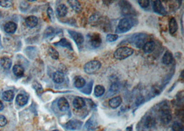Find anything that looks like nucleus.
Segmentation results:
<instances>
[{"label": "nucleus", "mask_w": 184, "mask_h": 131, "mask_svg": "<svg viewBox=\"0 0 184 131\" xmlns=\"http://www.w3.org/2000/svg\"><path fill=\"white\" fill-rule=\"evenodd\" d=\"M88 38L91 46L94 47V48H98V47L101 46L102 39L101 38L100 35L98 34V33H89L88 35Z\"/></svg>", "instance_id": "nucleus-6"}, {"label": "nucleus", "mask_w": 184, "mask_h": 131, "mask_svg": "<svg viewBox=\"0 0 184 131\" xmlns=\"http://www.w3.org/2000/svg\"><path fill=\"white\" fill-rule=\"evenodd\" d=\"M0 63H1V66L3 68L8 70L11 67L12 61L8 57H4V58H2L1 60H0Z\"/></svg>", "instance_id": "nucleus-22"}, {"label": "nucleus", "mask_w": 184, "mask_h": 131, "mask_svg": "<svg viewBox=\"0 0 184 131\" xmlns=\"http://www.w3.org/2000/svg\"><path fill=\"white\" fill-rule=\"evenodd\" d=\"M58 108L62 112H65L66 110H69V103L65 97H61V98L58 100Z\"/></svg>", "instance_id": "nucleus-11"}, {"label": "nucleus", "mask_w": 184, "mask_h": 131, "mask_svg": "<svg viewBox=\"0 0 184 131\" xmlns=\"http://www.w3.org/2000/svg\"><path fill=\"white\" fill-rule=\"evenodd\" d=\"M0 6L4 8H9L13 6V2L9 0H0Z\"/></svg>", "instance_id": "nucleus-35"}, {"label": "nucleus", "mask_w": 184, "mask_h": 131, "mask_svg": "<svg viewBox=\"0 0 184 131\" xmlns=\"http://www.w3.org/2000/svg\"><path fill=\"white\" fill-rule=\"evenodd\" d=\"M73 104V106L74 107V108L79 110L84 108L85 105H86V102H85V100L82 98V97H77L74 99Z\"/></svg>", "instance_id": "nucleus-17"}, {"label": "nucleus", "mask_w": 184, "mask_h": 131, "mask_svg": "<svg viewBox=\"0 0 184 131\" xmlns=\"http://www.w3.org/2000/svg\"><path fill=\"white\" fill-rule=\"evenodd\" d=\"M54 33V29L52 27H49L46 29L45 32H44V36L46 38H49V37L53 35Z\"/></svg>", "instance_id": "nucleus-37"}, {"label": "nucleus", "mask_w": 184, "mask_h": 131, "mask_svg": "<svg viewBox=\"0 0 184 131\" xmlns=\"http://www.w3.org/2000/svg\"><path fill=\"white\" fill-rule=\"evenodd\" d=\"M97 122L95 120L93 117H91L88 120V122L86 123V128L88 130H94L97 127Z\"/></svg>", "instance_id": "nucleus-31"}, {"label": "nucleus", "mask_w": 184, "mask_h": 131, "mask_svg": "<svg viewBox=\"0 0 184 131\" xmlns=\"http://www.w3.org/2000/svg\"><path fill=\"white\" fill-rule=\"evenodd\" d=\"M64 79H65V77H64V75L62 73L57 71L53 73V80L54 83L60 84V83H62L64 82Z\"/></svg>", "instance_id": "nucleus-18"}, {"label": "nucleus", "mask_w": 184, "mask_h": 131, "mask_svg": "<svg viewBox=\"0 0 184 131\" xmlns=\"http://www.w3.org/2000/svg\"><path fill=\"white\" fill-rule=\"evenodd\" d=\"M156 48V43L154 41H148L146 42L144 46H143L142 48L144 50V51L146 53H151L154 51Z\"/></svg>", "instance_id": "nucleus-12"}, {"label": "nucleus", "mask_w": 184, "mask_h": 131, "mask_svg": "<svg viewBox=\"0 0 184 131\" xmlns=\"http://www.w3.org/2000/svg\"><path fill=\"white\" fill-rule=\"evenodd\" d=\"M101 67V63L98 60H92L87 62L84 66L85 73L87 74H93L98 71Z\"/></svg>", "instance_id": "nucleus-3"}, {"label": "nucleus", "mask_w": 184, "mask_h": 131, "mask_svg": "<svg viewBox=\"0 0 184 131\" xmlns=\"http://www.w3.org/2000/svg\"><path fill=\"white\" fill-rule=\"evenodd\" d=\"M68 3H69V4L72 7V8L77 13H79L81 11V9H82L80 3L78 1H76V0H74V1H70V0H69V1H68Z\"/></svg>", "instance_id": "nucleus-28"}, {"label": "nucleus", "mask_w": 184, "mask_h": 131, "mask_svg": "<svg viewBox=\"0 0 184 131\" xmlns=\"http://www.w3.org/2000/svg\"><path fill=\"white\" fill-rule=\"evenodd\" d=\"M53 131H59L58 130H53Z\"/></svg>", "instance_id": "nucleus-44"}, {"label": "nucleus", "mask_w": 184, "mask_h": 131, "mask_svg": "<svg viewBox=\"0 0 184 131\" xmlns=\"http://www.w3.org/2000/svg\"><path fill=\"white\" fill-rule=\"evenodd\" d=\"M57 13L59 17H64L66 16L68 13V8L64 4H60L57 8Z\"/></svg>", "instance_id": "nucleus-26"}, {"label": "nucleus", "mask_w": 184, "mask_h": 131, "mask_svg": "<svg viewBox=\"0 0 184 131\" xmlns=\"http://www.w3.org/2000/svg\"><path fill=\"white\" fill-rule=\"evenodd\" d=\"M7 123V119L4 115H0V126H4Z\"/></svg>", "instance_id": "nucleus-40"}, {"label": "nucleus", "mask_w": 184, "mask_h": 131, "mask_svg": "<svg viewBox=\"0 0 184 131\" xmlns=\"http://www.w3.org/2000/svg\"><path fill=\"white\" fill-rule=\"evenodd\" d=\"M161 110L159 112V117L161 119V122L164 124H168L170 122L172 119L171 112L169 109V107L166 106H161Z\"/></svg>", "instance_id": "nucleus-4"}, {"label": "nucleus", "mask_w": 184, "mask_h": 131, "mask_svg": "<svg viewBox=\"0 0 184 131\" xmlns=\"http://www.w3.org/2000/svg\"><path fill=\"white\" fill-rule=\"evenodd\" d=\"M2 18V12L0 11V18Z\"/></svg>", "instance_id": "nucleus-43"}, {"label": "nucleus", "mask_w": 184, "mask_h": 131, "mask_svg": "<svg viewBox=\"0 0 184 131\" xmlns=\"http://www.w3.org/2000/svg\"><path fill=\"white\" fill-rule=\"evenodd\" d=\"M156 124V120L151 115H148L146 117V119L144 122V126L147 129L152 128L155 127Z\"/></svg>", "instance_id": "nucleus-15"}, {"label": "nucleus", "mask_w": 184, "mask_h": 131, "mask_svg": "<svg viewBox=\"0 0 184 131\" xmlns=\"http://www.w3.org/2000/svg\"><path fill=\"white\" fill-rule=\"evenodd\" d=\"M135 50L133 48L128 46H122L118 48L114 53V58L119 60L125 59L133 54Z\"/></svg>", "instance_id": "nucleus-1"}, {"label": "nucleus", "mask_w": 184, "mask_h": 131, "mask_svg": "<svg viewBox=\"0 0 184 131\" xmlns=\"http://www.w3.org/2000/svg\"><path fill=\"white\" fill-rule=\"evenodd\" d=\"M28 97L26 96L25 95H23V94H19L16 97V102L19 106H25L28 103Z\"/></svg>", "instance_id": "nucleus-21"}, {"label": "nucleus", "mask_w": 184, "mask_h": 131, "mask_svg": "<svg viewBox=\"0 0 184 131\" xmlns=\"http://www.w3.org/2000/svg\"><path fill=\"white\" fill-rule=\"evenodd\" d=\"M146 39V35L144 33H137V34L134 35V37H132V42H134V44L138 48H142L145 42V40Z\"/></svg>", "instance_id": "nucleus-7"}, {"label": "nucleus", "mask_w": 184, "mask_h": 131, "mask_svg": "<svg viewBox=\"0 0 184 131\" xmlns=\"http://www.w3.org/2000/svg\"><path fill=\"white\" fill-rule=\"evenodd\" d=\"M93 82H90L86 85H85L84 88L81 89V92H82L84 94H86V95H90L92 91V88H93Z\"/></svg>", "instance_id": "nucleus-32"}, {"label": "nucleus", "mask_w": 184, "mask_h": 131, "mask_svg": "<svg viewBox=\"0 0 184 131\" xmlns=\"http://www.w3.org/2000/svg\"><path fill=\"white\" fill-rule=\"evenodd\" d=\"M120 6L122 10V12L125 15H129V14H132L134 13L133 8L132 7L130 3L126 1H121L120 2Z\"/></svg>", "instance_id": "nucleus-9"}, {"label": "nucleus", "mask_w": 184, "mask_h": 131, "mask_svg": "<svg viewBox=\"0 0 184 131\" xmlns=\"http://www.w3.org/2000/svg\"><path fill=\"white\" fill-rule=\"evenodd\" d=\"M119 90V85L117 83H113L110 86V88L109 90V94L108 96H112L117 93Z\"/></svg>", "instance_id": "nucleus-33"}, {"label": "nucleus", "mask_w": 184, "mask_h": 131, "mask_svg": "<svg viewBox=\"0 0 184 131\" xmlns=\"http://www.w3.org/2000/svg\"><path fill=\"white\" fill-rule=\"evenodd\" d=\"M47 13H48V15H49L50 19L51 20L52 22H54V12L53 11V9L51 8L50 7H49L47 10Z\"/></svg>", "instance_id": "nucleus-39"}, {"label": "nucleus", "mask_w": 184, "mask_h": 131, "mask_svg": "<svg viewBox=\"0 0 184 131\" xmlns=\"http://www.w3.org/2000/svg\"><path fill=\"white\" fill-rule=\"evenodd\" d=\"M54 46H61V47H64V48H69L70 50H73V46L71 43L66 38H62L60 39L59 42H58L57 43H54Z\"/></svg>", "instance_id": "nucleus-20"}, {"label": "nucleus", "mask_w": 184, "mask_h": 131, "mask_svg": "<svg viewBox=\"0 0 184 131\" xmlns=\"http://www.w3.org/2000/svg\"><path fill=\"white\" fill-rule=\"evenodd\" d=\"M173 60L172 54L170 51H166L162 58V63L165 65H169Z\"/></svg>", "instance_id": "nucleus-23"}, {"label": "nucleus", "mask_w": 184, "mask_h": 131, "mask_svg": "<svg viewBox=\"0 0 184 131\" xmlns=\"http://www.w3.org/2000/svg\"><path fill=\"white\" fill-rule=\"evenodd\" d=\"M13 72L17 77H22L24 73V68L20 65H15L13 68Z\"/></svg>", "instance_id": "nucleus-25"}, {"label": "nucleus", "mask_w": 184, "mask_h": 131, "mask_svg": "<svg viewBox=\"0 0 184 131\" xmlns=\"http://www.w3.org/2000/svg\"><path fill=\"white\" fill-rule=\"evenodd\" d=\"M105 88L102 85H97L95 88V95L97 97H101L105 93Z\"/></svg>", "instance_id": "nucleus-29"}, {"label": "nucleus", "mask_w": 184, "mask_h": 131, "mask_svg": "<svg viewBox=\"0 0 184 131\" xmlns=\"http://www.w3.org/2000/svg\"><path fill=\"white\" fill-rule=\"evenodd\" d=\"M83 125V122H81L79 120L74 119V120H70L69 122H68L65 124V127L67 129L75 130L80 129L81 126Z\"/></svg>", "instance_id": "nucleus-8"}, {"label": "nucleus", "mask_w": 184, "mask_h": 131, "mask_svg": "<svg viewBox=\"0 0 184 131\" xmlns=\"http://www.w3.org/2000/svg\"><path fill=\"white\" fill-rule=\"evenodd\" d=\"M119 38L118 35L116 34H108L106 36V41L108 42H113L117 40Z\"/></svg>", "instance_id": "nucleus-36"}, {"label": "nucleus", "mask_w": 184, "mask_h": 131, "mask_svg": "<svg viewBox=\"0 0 184 131\" xmlns=\"http://www.w3.org/2000/svg\"><path fill=\"white\" fill-rule=\"evenodd\" d=\"M25 22H26V26H28V27L30 28H35L37 25V23H38V18L35 16L30 15L26 19Z\"/></svg>", "instance_id": "nucleus-13"}, {"label": "nucleus", "mask_w": 184, "mask_h": 131, "mask_svg": "<svg viewBox=\"0 0 184 131\" xmlns=\"http://www.w3.org/2000/svg\"><path fill=\"white\" fill-rule=\"evenodd\" d=\"M153 10L156 13H158L159 15H165L167 14V11L163 7L161 1H155L153 2Z\"/></svg>", "instance_id": "nucleus-10"}, {"label": "nucleus", "mask_w": 184, "mask_h": 131, "mask_svg": "<svg viewBox=\"0 0 184 131\" xmlns=\"http://www.w3.org/2000/svg\"><path fill=\"white\" fill-rule=\"evenodd\" d=\"M86 80H85L83 77H77L74 79V86L77 88L81 89L84 88V86L86 85Z\"/></svg>", "instance_id": "nucleus-24"}, {"label": "nucleus", "mask_w": 184, "mask_h": 131, "mask_svg": "<svg viewBox=\"0 0 184 131\" xmlns=\"http://www.w3.org/2000/svg\"><path fill=\"white\" fill-rule=\"evenodd\" d=\"M3 109H4V104L0 101V111H2Z\"/></svg>", "instance_id": "nucleus-42"}, {"label": "nucleus", "mask_w": 184, "mask_h": 131, "mask_svg": "<svg viewBox=\"0 0 184 131\" xmlns=\"http://www.w3.org/2000/svg\"><path fill=\"white\" fill-rule=\"evenodd\" d=\"M172 130L173 131H183V124L179 122H175L172 126Z\"/></svg>", "instance_id": "nucleus-34"}, {"label": "nucleus", "mask_w": 184, "mask_h": 131, "mask_svg": "<svg viewBox=\"0 0 184 131\" xmlns=\"http://www.w3.org/2000/svg\"><path fill=\"white\" fill-rule=\"evenodd\" d=\"M17 28H18V26L13 22H8L4 26V31L8 34L14 33L16 31Z\"/></svg>", "instance_id": "nucleus-16"}, {"label": "nucleus", "mask_w": 184, "mask_h": 131, "mask_svg": "<svg viewBox=\"0 0 184 131\" xmlns=\"http://www.w3.org/2000/svg\"><path fill=\"white\" fill-rule=\"evenodd\" d=\"M48 53H49L50 58H52L53 59L57 60L59 58V53H58L57 50L55 48H54L53 47L50 46L49 48V50H48Z\"/></svg>", "instance_id": "nucleus-30"}, {"label": "nucleus", "mask_w": 184, "mask_h": 131, "mask_svg": "<svg viewBox=\"0 0 184 131\" xmlns=\"http://www.w3.org/2000/svg\"><path fill=\"white\" fill-rule=\"evenodd\" d=\"M15 94L12 90H6L2 94V97L6 102H11L14 98Z\"/></svg>", "instance_id": "nucleus-27"}, {"label": "nucleus", "mask_w": 184, "mask_h": 131, "mask_svg": "<svg viewBox=\"0 0 184 131\" xmlns=\"http://www.w3.org/2000/svg\"><path fill=\"white\" fill-rule=\"evenodd\" d=\"M178 30V24H177L176 20L175 18H172L170 19L169 22V31L171 35L175 34V33Z\"/></svg>", "instance_id": "nucleus-19"}, {"label": "nucleus", "mask_w": 184, "mask_h": 131, "mask_svg": "<svg viewBox=\"0 0 184 131\" xmlns=\"http://www.w3.org/2000/svg\"><path fill=\"white\" fill-rule=\"evenodd\" d=\"M68 33H69L71 38L74 40L76 44L79 48H81V46L83 45L84 42V35L81 33L77 32L75 31H72V30H68Z\"/></svg>", "instance_id": "nucleus-5"}, {"label": "nucleus", "mask_w": 184, "mask_h": 131, "mask_svg": "<svg viewBox=\"0 0 184 131\" xmlns=\"http://www.w3.org/2000/svg\"><path fill=\"white\" fill-rule=\"evenodd\" d=\"M122 103V99L120 96L112 97L110 100H109V106H110L112 108H117L121 105Z\"/></svg>", "instance_id": "nucleus-14"}, {"label": "nucleus", "mask_w": 184, "mask_h": 131, "mask_svg": "<svg viewBox=\"0 0 184 131\" xmlns=\"http://www.w3.org/2000/svg\"><path fill=\"white\" fill-rule=\"evenodd\" d=\"M134 25V19L130 18H123L119 21L117 28V33H126L130 31Z\"/></svg>", "instance_id": "nucleus-2"}, {"label": "nucleus", "mask_w": 184, "mask_h": 131, "mask_svg": "<svg viewBox=\"0 0 184 131\" xmlns=\"http://www.w3.org/2000/svg\"><path fill=\"white\" fill-rule=\"evenodd\" d=\"M138 3L142 8H147L150 5V1L148 0H140V1H138Z\"/></svg>", "instance_id": "nucleus-38"}, {"label": "nucleus", "mask_w": 184, "mask_h": 131, "mask_svg": "<svg viewBox=\"0 0 184 131\" xmlns=\"http://www.w3.org/2000/svg\"><path fill=\"white\" fill-rule=\"evenodd\" d=\"M144 98H143V97H139V101H137V102H136V104H137V106L140 105L141 103L144 102Z\"/></svg>", "instance_id": "nucleus-41"}]
</instances>
